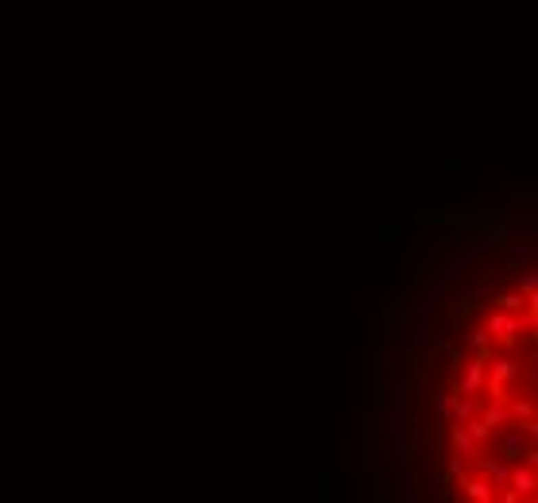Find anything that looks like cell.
<instances>
[{
  "label": "cell",
  "mask_w": 538,
  "mask_h": 503,
  "mask_svg": "<svg viewBox=\"0 0 538 503\" xmlns=\"http://www.w3.org/2000/svg\"><path fill=\"white\" fill-rule=\"evenodd\" d=\"M530 329H535V318H519L515 310H495L484 321V333L492 344H519L523 333H530Z\"/></svg>",
  "instance_id": "1"
},
{
  "label": "cell",
  "mask_w": 538,
  "mask_h": 503,
  "mask_svg": "<svg viewBox=\"0 0 538 503\" xmlns=\"http://www.w3.org/2000/svg\"><path fill=\"white\" fill-rule=\"evenodd\" d=\"M507 492L515 500H535V469L523 465V460H511V472H507Z\"/></svg>",
  "instance_id": "2"
},
{
  "label": "cell",
  "mask_w": 538,
  "mask_h": 503,
  "mask_svg": "<svg viewBox=\"0 0 538 503\" xmlns=\"http://www.w3.org/2000/svg\"><path fill=\"white\" fill-rule=\"evenodd\" d=\"M484 375H488V356H473V360L465 364V375H461V384H457V395H476V391L484 387Z\"/></svg>",
  "instance_id": "3"
},
{
  "label": "cell",
  "mask_w": 538,
  "mask_h": 503,
  "mask_svg": "<svg viewBox=\"0 0 538 503\" xmlns=\"http://www.w3.org/2000/svg\"><path fill=\"white\" fill-rule=\"evenodd\" d=\"M504 430H507V434H504V441H500V453H504V460H519L523 453H527V445H535V441H530L519 426H511V422H507Z\"/></svg>",
  "instance_id": "4"
},
{
  "label": "cell",
  "mask_w": 538,
  "mask_h": 503,
  "mask_svg": "<svg viewBox=\"0 0 538 503\" xmlns=\"http://www.w3.org/2000/svg\"><path fill=\"white\" fill-rule=\"evenodd\" d=\"M476 418L484 422L488 430H504L507 422H511V414H507V403H500V399H492V403H484V407H476Z\"/></svg>",
  "instance_id": "5"
},
{
  "label": "cell",
  "mask_w": 538,
  "mask_h": 503,
  "mask_svg": "<svg viewBox=\"0 0 538 503\" xmlns=\"http://www.w3.org/2000/svg\"><path fill=\"white\" fill-rule=\"evenodd\" d=\"M445 426H449L453 457H461V460H473V457H476V445H473V438H469V430H465V422H445Z\"/></svg>",
  "instance_id": "6"
},
{
  "label": "cell",
  "mask_w": 538,
  "mask_h": 503,
  "mask_svg": "<svg viewBox=\"0 0 538 503\" xmlns=\"http://www.w3.org/2000/svg\"><path fill=\"white\" fill-rule=\"evenodd\" d=\"M480 407V399L473 395H449V407H445V422H469Z\"/></svg>",
  "instance_id": "7"
},
{
  "label": "cell",
  "mask_w": 538,
  "mask_h": 503,
  "mask_svg": "<svg viewBox=\"0 0 538 503\" xmlns=\"http://www.w3.org/2000/svg\"><path fill=\"white\" fill-rule=\"evenodd\" d=\"M461 492L469 495V500H476V503H492V500H495V488L484 480V476H473V480L465 476V480H461Z\"/></svg>",
  "instance_id": "8"
},
{
  "label": "cell",
  "mask_w": 538,
  "mask_h": 503,
  "mask_svg": "<svg viewBox=\"0 0 538 503\" xmlns=\"http://www.w3.org/2000/svg\"><path fill=\"white\" fill-rule=\"evenodd\" d=\"M507 472H511V460H480V476L492 488H507Z\"/></svg>",
  "instance_id": "9"
},
{
  "label": "cell",
  "mask_w": 538,
  "mask_h": 503,
  "mask_svg": "<svg viewBox=\"0 0 538 503\" xmlns=\"http://www.w3.org/2000/svg\"><path fill=\"white\" fill-rule=\"evenodd\" d=\"M465 430H469V438H473V445H476V449H484L488 441H492V430H488V426H484V422H480V418H476V414L469 418V422H465Z\"/></svg>",
  "instance_id": "10"
},
{
  "label": "cell",
  "mask_w": 538,
  "mask_h": 503,
  "mask_svg": "<svg viewBox=\"0 0 538 503\" xmlns=\"http://www.w3.org/2000/svg\"><path fill=\"white\" fill-rule=\"evenodd\" d=\"M469 349H476V356H492V341L484 329H469Z\"/></svg>",
  "instance_id": "11"
},
{
  "label": "cell",
  "mask_w": 538,
  "mask_h": 503,
  "mask_svg": "<svg viewBox=\"0 0 538 503\" xmlns=\"http://www.w3.org/2000/svg\"><path fill=\"white\" fill-rule=\"evenodd\" d=\"M465 476H469V460H461V457H449V480H453V484H461Z\"/></svg>",
  "instance_id": "12"
},
{
  "label": "cell",
  "mask_w": 538,
  "mask_h": 503,
  "mask_svg": "<svg viewBox=\"0 0 538 503\" xmlns=\"http://www.w3.org/2000/svg\"><path fill=\"white\" fill-rule=\"evenodd\" d=\"M519 290H523V294H538V279L530 275V271H527V275H519Z\"/></svg>",
  "instance_id": "13"
},
{
  "label": "cell",
  "mask_w": 538,
  "mask_h": 503,
  "mask_svg": "<svg viewBox=\"0 0 538 503\" xmlns=\"http://www.w3.org/2000/svg\"><path fill=\"white\" fill-rule=\"evenodd\" d=\"M445 356H449L453 368H461V349H457V344H445Z\"/></svg>",
  "instance_id": "14"
}]
</instances>
